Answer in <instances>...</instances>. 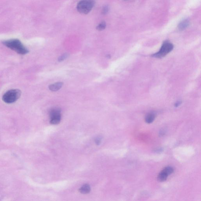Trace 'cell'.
<instances>
[{"instance_id": "1", "label": "cell", "mask_w": 201, "mask_h": 201, "mask_svg": "<svg viewBox=\"0 0 201 201\" xmlns=\"http://www.w3.org/2000/svg\"><path fill=\"white\" fill-rule=\"evenodd\" d=\"M3 44L8 48H10L16 53L20 55L26 54L29 52L27 49L17 39H12L4 41Z\"/></svg>"}, {"instance_id": "2", "label": "cell", "mask_w": 201, "mask_h": 201, "mask_svg": "<svg viewBox=\"0 0 201 201\" xmlns=\"http://www.w3.org/2000/svg\"><path fill=\"white\" fill-rule=\"evenodd\" d=\"M94 5V0H81L77 5V10L80 13L87 14L91 11Z\"/></svg>"}, {"instance_id": "3", "label": "cell", "mask_w": 201, "mask_h": 201, "mask_svg": "<svg viewBox=\"0 0 201 201\" xmlns=\"http://www.w3.org/2000/svg\"><path fill=\"white\" fill-rule=\"evenodd\" d=\"M21 92L18 89H12L5 93L3 97V101L7 103L15 102L20 97Z\"/></svg>"}, {"instance_id": "4", "label": "cell", "mask_w": 201, "mask_h": 201, "mask_svg": "<svg viewBox=\"0 0 201 201\" xmlns=\"http://www.w3.org/2000/svg\"><path fill=\"white\" fill-rule=\"evenodd\" d=\"M174 48V46L171 43L166 41L163 44L160 50L158 52L152 55V57L161 58L171 51Z\"/></svg>"}, {"instance_id": "5", "label": "cell", "mask_w": 201, "mask_h": 201, "mask_svg": "<svg viewBox=\"0 0 201 201\" xmlns=\"http://www.w3.org/2000/svg\"><path fill=\"white\" fill-rule=\"evenodd\" d=\"M61 110L58 108H54L51 110L49 112L50 117V122L51 124L57 125L61 120Z\"/></svg>"}, {"instance_id": "6", "label": "cell", "mask_w": 201, "mask_h": 201, "mask_svg": "<svg viewBox=\"0 0 201 201\" xmlns=\"http://www.w3.org/2000/svg\"><path fill=\"white\" fill-rule=\"evenodd\" d=\"M63 85V82H57L54 84H51L49 86V89L52 91L55 92L59 90L61 88Z\"/></svg>"}, {"instance_id": "7", "label": "cell", "mask_w": 201, "mask_h": 201, "mask_svg": "<svg viewBox=\"0 0 201 201\" xmlns=\"http://www.w3.org/2000/svg\"><path fill=\"white\" fill-rule=\"evenodd\" d=\"M190 22L188 19H184L181 21L178 25V28L180 30H183L188 27Z\"/></svg>"}, {"instance_id": "8", "label": "cell", "mask_w": 201, "mask_h": 201, "mask_svg": "<svg viewBox=\"0 0 201 201\" xmlns=\"http://www.w3.org/2000/svg\"><path fill=\"white\" fill-rule=\"evenodd\" d=\"M90 187L88 184H84L80 188L79 191L81 193L86 194L90 192Z\"/></svg>"}, {"instance_id": "9", "label": "cell", "mask_w": 201, "mask_h": 201, "mask_svg": "<svg viewBox=\"0 0 201 201\" xmlns=\"http://www.w3.org/2000/svg\"><path fill=\"white\" fill-rule=\"evenodd\" d=\"M156 117V114L154 113H150L148 114L145 118V121L147 123L150 124L153 122Z\"/></svg>"}, {"instance_id": "10", "label": "cell", "mask_w": 201, "mask_h": 201, "mask_svg": "<svg viewBox=\"0 0 201 201\" xmlns=\"http://www.w3.org/2000/svg\"><path fill=\"white\" fill-rule=\"evenodd\" d=\"M168 176V175L162 171L159 173L158 179L159 181H161V182H163V181L166 180Z\"/></svg>"}, {"instance_id": "11", "label": "cell", "mask_w": 201, "mask_h": 201, "mask_svg": "<svg viewBox=\"0 0 201 201\" xmlns=\"http://www.w3.org/2000/svg\"><path fill=\"white\" fill-rule=\"evenodd\" d=\"M163 171L169 176L174 172V169L171 167H167Z\"/></svg>"}, {"instance_id": "12", "label": "cell", "mask_w": 201, "mask_h": 201, "mask_svg": "<svg viewBox=\"0 0 201 201\" xmlns=\"http://www.w3.org/2000/svg\"><path fill=\"white\" fill-rule=\"evenodd\" d=\"M106 23L105 22H102L97 26L96 29L99 31L103 30L106 28Z\"/></svg>"}, {"instance_id": "13", "label": "cell", "mask_w": 201, "mask_h": 201, "mask_svg": "<svg viewBox=\"0 0 201 201\" xmlns=\"http://www.w3.org/2000/svg\"><path fill=\"white\" fill-rule=\"evenodd\" d=\"M69 54L68 53H64V54L62 55L61 56L59 57L58 60L59 62H61L63 61L64 60L66 59L69 56Z\"/></svg>"}, {"instance_id": "14", "label": "cell", "mask_w": 201, "mask_h": 201, "mask_svg": "<svg viewBox=\"0 0 201 201\" xmlns=\"http://www.w3.org/2000/svg\"><path fill=\"white\" fill-rule=\"evenodd\" d=\"M109 8L108 6H105L103 7L102 10V13L103 15H106L109 12Z\"/></svg>"}, {"instance_id": "15", "label": "cell", "mask_w": 201, "mask_h": 201, "mask_svg": "<svg viewBox=\"0 0 201 201\" xmlns=\"http://www.w3.org/2000/svg\"><path fill=\"white\" fill-rule=\"evenodd\" d=\"M102 139V137L101 136H98L95 139V142L97 145H100L101 144V141Z\"/></svg>"}, {"instance_id": "16", "label": "cell", "mask_w": 201, "mask_h": 201, "mask_svg": "<svg viewBox=\"0 0 201 201\" xmlns=\"http://www.w3.org/2000/svg\"><path fill=\"white\" fill-rule=\"evenodd\" d=\"M180 102H177V103L176 104V105H175V106L177 107H178V106H179L180 105Z\"/></svg>"}]
</instances>
